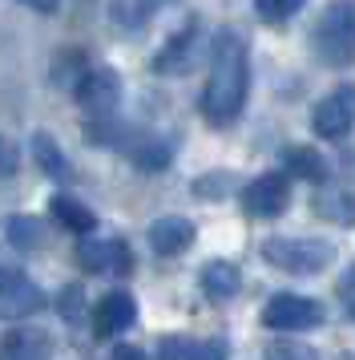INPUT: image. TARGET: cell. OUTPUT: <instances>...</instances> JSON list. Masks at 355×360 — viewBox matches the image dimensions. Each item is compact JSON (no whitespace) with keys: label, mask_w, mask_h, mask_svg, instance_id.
I'll return each mask as SVG.
<instances>
[{"label":"cell","mask_w":355,"mask_h":360,"mask_svg":"<svg viewBox=\"0 0 355 360\" xmlns=\"http://www.w3.org/2000/svg\"><path fill=\"white\" fill-rule=\"evenodd\" d=\"M194 223L190 219H182V214H166L158 219L154 227H149V247L158 251V255H182L186 247L194 243Z\"/></svg>","instance_id":"obj_12"},{"label":"cell","mask_w":355,"mask_h":360,"mask_svg":"<svg viewBox=\"0 0 355 360\" xmlns=\"http://www.w3.org/2000/svg\"><path fill=\"white\" fill-rule=\"evenodd\" d=\"M315 214L327 219V223H339V227H355V191L351 186H327L315 195Z\"/></svg>","instance_id":"obj_13"},{"label":"cell","mask_w":355,"mask_h":360,"mask_svg":"<svg viewBox=\"0 0 355 360\" xmlns=\"http://www.w3.org/2000/svg\"><path fill=\"white\" fill-rule=\"evenodd\" d=\"M355 126V85H339L331 89L323 101H315V114H311V130L327 138V142H339L347 138Z\"/></svg>","instance_id":"obj_5"},{"label":"cell","mask_w":355,"mask_h":360,"mask_svg":"<svg viewBox=\"0 0 355 360\" xmlns=\"http://www.w3.org/2000/svg\"><path fill=\"white\" fill-rule=\"evenodd\" d=\"M335 295H339V304H343V311L355 320V263L339 276V283H335Z\"/></svg>","instance_id":"obj_25"},{"label":"cell","mask_w":355,"mask_h":360,"mask_svg":"<svg viewBox=\"0 0 355 360\" xmlns=\"http://www.w3.org/2000/svg\"><path fill=\"white\" fill-rule=\"evenodd\" d=\"M283 170L295 174V179H307V182H327V162H323L319 150H311V146L283 150Z\"/></svg>","instance_id":"obj_18"},{"label":"cell","mask_w":355,"mask_h":360,"mask_svg":"<svg viewBox=\"0 0 355 360\" xmlns=\"http://www.w3.org/2000/svg\"><path fill=\"white\" fill-rule=\"evenodd\" d=\"M133 162L145 166V170H158V166L170 162V146L158 142V138H142V142L133 146Z\"/></svg>","instance_id":"obj_22"},{"label":"cell","mask_w":355,"mask_h":360,"mask_svg":"<svg viewBox=\"0 0 355 360\" xmlns=\"http://www.w3.org/2000/svg\"><path fill=\"white\" fill-rule=\"evenodd\" d=\"M242 288V276L234 263L226 259H210L206 267H202V292L210 295V300H230V295H239Z\"/></svg>","instance_id":"obj_16"},{"label":"cell","mask_w":355,"mask_h":360,"mask_svg":"<svg viewBox=\"0 0 355 360\" xmlns=\"http://www.w3.org/2000/svg\"><path fill=\"white\" fill-rule=\"evenodd\" d=\"M45 308V292L29 283V279L20 276L13 288H4L0 292V316H8V320H20V316H32V311Z\"/></svg>","instance_id":"obj_14"},{"label":"cell","mask_w":355,"mask_h":360,"mask_svg":"<svg viewBox=\"0 0 355 360\" xmlns=\"http://www.w3.org/2000/svg\"><path fill=\"white\" fill-rule=\"evenodd\" d=\"M194 41H198V25H186L182 33L170 37V45L158 53L154 65H158L161 73H186V69L194 65Z\"/></svg>","instance_id":"obj_15"},{"label":"cell","mask_w":355,"mask_h":360,"mask_svg":"<svg viewBox=\"0 0 355 360\" xmlns=\"http://www.w3.org/2000/svg\"><path fill=\"white\" fill-rule=\"evenodd\" d=\"M267 360H319L315 348H307L303 340H274L267 348Z\"/></svg>","instance_id":"obj_24"},{"label":"cell","mask_w":355,"mask_h":360,"mask_svg":"<svg viewBox=\"0 0 355 360\" xmlns=\"http://www.w3.org/2000/svg\"><path fill=\"white\" fill-rule=\"evenodd\" d=\"M303 4L307 0H255V13L267 20V25H283V20L295 17Z\"/></svg>","instance_id":"obj_23"},{"label":"cell","mask_w":355,"mask_h":360,"mask_svg":"<svg viewBox=\"0 0 355 360\" xmlns=\"http://www.w3.org/2000/svg\"><path fill=\"white\" fill-rule=\"evenodd\" d=\"M41 239H45V231H41L36 219H29V214H13V219H8V243H13L16 251H36Z\"/></svg>","instance_id":"obj_21"},{"label":"cell","mask_w":355,"mask_h":360,"mask_svg":"<svg viewBox=\"0 0 355 360\" xmlns=\"http://www.w3.org/2000/svg\"><path fill=\"white\" fill-rule=\"evenodd\" d=\"M13 170H16V150L8 146L4 138H0V179H8Z\"/></svg>","instance_id":"obj_27"},{"label":"cell","mask_w":355,"mask_h":360,"mask_svg":"<svg viewBox=\"0 0 355 360\" xmlns=\"http://www.w3.org/2000/svg\"><path fill=\"white\" fill-rule=\"evenodd\" d=\"M20 4H29V8H36V13H57L61 0H20Z\"/></svg>","instance_id":"obj_29"},{"label":"cell","mask_w":355,"mask_h":360,"mask_svg":"<svg viewBox=\"0 0 355 360\" xmlns=\"http://www.w3.org/2000/svg\"><path fill=\"white\" fill-rule=\"evenodd\" d=\"M77 263L93 276H126L133 267V251L126 239H81L77 243Z\"/></svg>","instance_id":"obj_8"},{"label":"cell","mask_w":355,"mask_h":360,"mask_svg":"<svg viewBox=\"0 0 355 360\" xmlns=\"http://www.w3.org/2000/svg\"><path fill=\"white\" fill-rule=\"evenodd\" d=\"M16 279H20V271H13V267H4V263H0V292H4V288H13Z\"/></svg>","instance_id":"obj_30"},{"label":"cell","mask_w":355,"mask_h":360,"mask_svg":"<svg viewBox=\"0 0 355 360\" xmlns=\"http://www.w3.org/2000/svg\"><path fill=\"white\" fill-rule=\"evenodd\" d=\"M32 158H36V166L45 170L48 179H57V182L73 179V166H69V158L61 154V146H57L48 134H32Z\"/></svg>","instance_id":"obj_19"},{"label":"cell","mask_w":355,"mask_h":360,"mask_svg":"<svg viewBox=\"0 0 355 360\" xmlns=\"http://www.w3.org/2000/svg\"><path fill=\"white\" fill-rule=\"evenodd\" d=\"M339 360H355V352H347V356H339Z\"/></svg>","instance_id":"obj_31"},{"label":"cell","mask_w":355,"mask_h":360,"mask_svg":"<svg viewBox=\"0 0 355 360\" xmlns=\"http://www.w3.org/2000/svg\"><path fill=\"white\" fill-rule=\"evenodd\" d=\"M53 356V340L41 328H13L0 340V360H48Z\"/></svg>","instance_id":"obj_11"},{"label":"cell","mask_w":355,"mask_h":360,"mask_svg":"<svg viewBox=\"0 0 355 360\" xmlns=\"http://www.w3.org/2000/svg\"><path fill=\"white\" fill-rule=\"evenodd\" d=\"M48 211H53V219H57V223H61L65 231H73V235H89V231L97 227L93 211H89L85 202H77L73 195H53Z\"/></svg>","instance_id":"obj_17"},{"label":"cell","mask_w":355,"mask_h":360,"mask_svg":"<svg viewBox=\"0 0 355 360\" xmlns=\"http://www.w3.org/2000/svg\"><path fill=\"white\" fill-rule=\"evenodd\" d=\"M262 259L279 267V271H290V276H315L323 267L335 263V243L327 239H307V235H274L262 243Z\"/></svg>","instance_id":"obj_3"},{"label":"cell","mask_w":355,"mask_h":360,"mask_svg":"<svg viewBox=\"0 0 355 360\" xmlns=\"http://www.w3.org/2000/svg\"><path fill=\"white\" fill-rule=\"evenodd\" d=\"M113 360H145L142 348H133V344H121L117 352H113Z\"/></svg>","instance_id":"obj_28"},{"label":"cell","mask_w":355,"mask_h":360,"mask_svg":"<svg viewBox=\"0 0 355 360\" xmlns=\"http://www.w3.org/2000/svg\"><path fill=\"white\" fill-rule=\"evenodd\" d=\"M262 324L271 332H307V328L323 324V304L311 295H295V292H279L271 295V304L262 308Z\"/></svg>","instance_id":"obj_4"},{"label":"cell","mask_w":355,"mask_h":360,"mask_svg":"<svg viewBox=\"0 0 355 360\" xmlns=\"http://www.w3.org/2000/svg\"><path fill=\"white\" fill-rule=\"evenodd\" d=\"M61 316H65V320H77V316H81V288H77V283L61 292Z\"/></svg>","instance_id":"obj_26"},{"label":"cell","mask_w":355,"mask_h":360,"mask_svg":"<svg viewBox=\"0 0 355 360\" xmlns=\"http://www.w3.org/2000/svg\"><path fill=\"white\" fill-rule=\"evenodd\" d=\"M161 0H113L109 13H113V25H121V29H142L145 20L158 13Z\"/></svg>","instance_id":"obj_20"},{"label":"cell","mask_w":355,"mask_h":360,"mask_svg":"<svg viewBox=\"0 0 355 360\" xmlns=\"http://www.w3.org/2000/svg\"><path fill=\"white\" fill-rule=\"evenodd\" d=\"M287 202H290V182L283 170H267L242 191V207H246L250 219H279L287 211Z\"/></svg>","instance_id":"obj_6"},{"label":"cell","mask_w":355,"mask_h":360,"mask_svg":"<svg viewBox=\"0 0 355 360\" xmlns=\"http://www.w3.org/2000/svg\"><path fill=\"white\" fill-rule=\"evenodd\" d=\"M315 57L331 69H347L355 61V0H331L311 33Z\"/></svg>","instance_id":"obj_2"},{"label":"cell","mask_w":355,"mask_h":360,"mask_svg":"<svg viewBox=\"0 0 355 360\" xmlns=\"http://www.w3.org/2000/svg\"><path fill=\"white\" fill-rule=\"evenodd\" d=\"M246 89H250V57H246V41L234 29H222L214 37V53H210V77L202 89V117L210 126H234L246 105Z\"/></svg>","instance_id":"obj_1"},{"label":"cell","mask_w":355,"mask_h":360,"mask_svg":"<svg viewBox=\"0 0 355 360\" xmlns=\"http://www.w3.org/2000/svg\"><path fill=\"white\" fill-rule=\"evenodd\" d=\"M133 320H138V304H133V295H129V292H109V295H101V300H97V308H93L97 340L121 336Z\"/></svg>","instance_id":"obj_9"},{"label":"cell","mask_w":355,"mask_h":360,"mask_svg":"<svg viewBox=\"0 0 355 360\" xmlns=\"http://www.w3.org/2000/svg\"><path fill=\"white\" fill-rule=\"evenodd\" d=\"M121 101V77L113 69H85L77 77V105L93 117H109Z\"/></svg>","instance_id":"obj_7"},{"label":"cell","mask_w":355,"mask_h":360,"mask_svg":"<svg viewBox=\"0 0 355 360\" xmlns=\"http://www.w3.org/2000/svg\"><path fill=\"white\" fill-rule=\"evenodd\" d=\"M226 340L210 336H161L158 340V360H226Z\"/></svg>","instance_id":"obj_10"}]
</instances>
